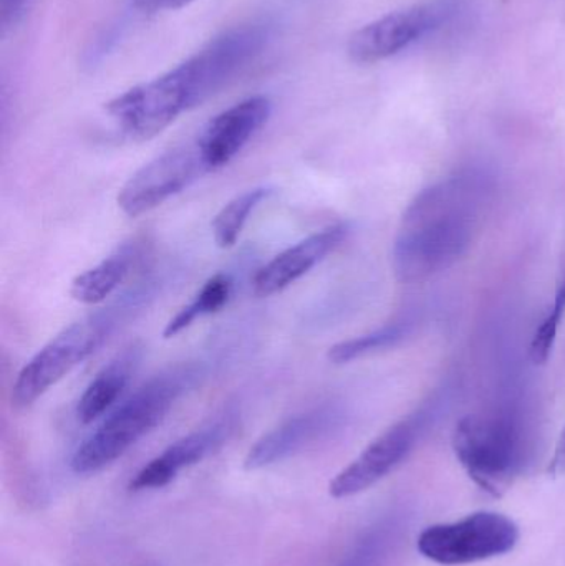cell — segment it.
<instances>
[{"instance_id": "5bb4252c", "label": "cell", "mask_w": 565, "mask_h": 566, "mask_svg": "<svg viewBox=\"0 0 565 566\" xmlns=\"http://www.w3.org/2000/svg\"><path fill=\"white\" fill-rule=\"evenodd\" d=\"M348 234L350 226L338 222L285 249L255 274L252 282L255 295L272 296L284 292L292 283L307 275L315 265L334 254L347 241Z\"/></svg>"}, {"instance_id": "603a6c76", "label": "cell", "mask_w": 565, "mask_h": 566, "mask_svg": "<svg viewBox=\"0 0 565 566\" xmlns=\"http://www.w3.org/2000/svg\"><path fill=\"white\" fill-rule=\"evenodd\" d=\"M132 2L142 12L155 13L181 9V7L191 3L192 0H132Z\"/></svg>"}, {"instance_id": "9a60e30c", "label": "cell", "mask_w": 565, "mask_h": 566, "mask_svg": "<svg viewBox=\"0 0 565 566\" xmlns=\"http://www.w3.org/2000/svg\"><path fill=\"white\" fill-rule=\"evenodd\" d=\"M139 358L142 348L138 345L128 346L92 379L76 406V416L83 424L102 418L118 401L139 365Z\"/></svg>"}, {"instance_id": "52a82bcc", "label": "cell", "mask_w": 565, "mask_h": 566, "mask_svg": "<svg viewBox=\"0 0 565 566\" xmlns=\"http://www.w3.org/2000/svg\"><path fill=\"white\" fill-rule=\"evenodd\" d=\"M189 109L188 93L175 70L128 90L106 105L119 132L133 142L155 138Z\"/></svg>"}, {"instance_id": "8fae6325", "label": "cell", "mask_w": 565, "mask_h": 566, "mask_svg": "<svg viewBox=\"0 0 565 566\" xmlns=\"http://www.w3.org/2000/svg\"><path fill=\"white\" fill-rule=\"evenodd\" d=\"M238 418L234 412L226 411L209 424L189 432L142 468L129 482V489L142 492L165 488L178 478L179 472L219 451L234 434Z\"/></svg>"}, {"instance_id": "d6986e66", "label": "cell", "mask_w": 565, "mask_h": 566, "mask_svg": "<svg viewBox=\"0 0 565 566\" xmlns=\"http://www.w3.org/2000/svg\"><path fill=\"white\" fill-rule=\"evenodd\" d=\"M232 295V281L224 274H216L209 279L205 285L201 286L195 298L182 306L163 329L165 338H172L185 332L186 328L192 325L198 318L202 316L212 315L219 312L226 303L229 302Z\"/></svg>"}, {"instance_id": "3957f363", "label": "cell", "mask_w": 565, "mask_h": 566, "mask_svg": "<svg viewBox=\"0 0 565 566\" xmlns=\"http://www.w3.org/2000/svg\"><path fill=\"white\" fill-rule=\"evenodd\" d=\"M146 295V290H132L113 305L82 316L53 336L17 375L12 386L13 406L29 408L76 366L82 365L108 342L122 322L138 312L148 298Z\"/></svg>"}, {"instance_id": "7a4b0ae2", "label": "cell", "mask_w": 565, "mask_h": 566, "mask_svg": "<svg viewBox=\"0 0 565 566\" xmlns=\"http://www.w3.org/2000/svg\"><path fill=\"white\" fill-rule=\"evenodd\" d=\"M199 375L198 366L181 363L153 376L79 446L72 458L73 471L93 474L118 461L166 418L175 402L198 382Z\"/></svg>"}, {"instance_id": "277c9868", "label": "cell", "mask_w": 565, "mask_h": 566, "mask_svg": "<svg viewBox=\"0 0 565 566\" xmlns=\"http://www.w3.org/2000/svg\"><path fill=\"white\" fill-rule=\"evenodd\" d=\"M451 442L471 481L494 497L520 478L530 454L523 422L510 412L464 416Z\"/></svg>"}, {"instance_id": "2e32d148", "label": "cell", "mask_w": 565, "mask_h": 566, "mask_svg": "<svg viewBox=\"0 0 565 566\" xmlns=\"http://www.w3.org/2000/svg\"><path fill=\"white\" fill-rule=\"evenodd\" d=\"M142 255L139 242H126L95 268L73 279L70 295L82 305H98L125 283Z\"/></svg>"}, {"instance_id": "44dd1931", "label": "cell", "mask_w": 565, "mask_h": 566, "mask_svg": "<svg viewBox=\"0 0 565 566\" xmlns=\"http://www.w3.org/2000/svg\"><path fill=\"white\" fill-rule=\"evenodd\" d=\"M565 315V258L561 265L559 277H557L556 293H554V303L551 306L546 318L541 323L540 328L534 333L531 342L530 358L534 365H544L553 353L554 343H556L557 332Z\"/></svg>"}, {"instance_id": "7c38bea8", "label": "cell", "mask_w": 565, "mask_h": 566, "mask_svg": "<svg viewBox=\"0 0 565 566\" xmlns=\"http://www.w3.org/2000/svg\"><path fill=\"white\" fill-rule=\"evenodd\" d=\"M271 113V99L268 96L255 95L215 116L196 142L209 172L229 165L264 128Z\"/></svg>"}, {"instance_id": "7402d4cb", "label": "cell", "mask_w": 565, "mask_h": 566, "mask_svg": "<svg viewBox=\"0 0 565 566\" xmlns=\"http://www.w3.org/2000/svg\"><path fill=\"white\" fill-rule=\"evenodd\" d=\"M30 0H0V22L2 29L9 30L25 15Z\"/></svg>"}, {"instance_id": "cb8c5ba5", "label": "cell", "mask_w": 565, "mask_h": 566, "mask_svg": "<svg viewBox=\"0 0 565 566\" xmlns=\"http://www.w3.org/2000/svg\"><path fill=\"white\" fill-rule=\"evenodd\" d=\"M551 471L553 474H565V429L557 442L556 452H554L553 462H551Z\"/></svg>"}, {"instance_id": "ac0fdd59", "label": "cell", "mask_w": 565, "mask_h": 566, "mask_svg": "<svg viewBox=\"0 0 565 566\" xmlns=\"http://www.w3.org/2000/svg\"><path fill=\"white\" fill-rule=\"evenodd\" d=\"M410 329V319H397V322L387 323V325L380 326L374 332L345 339V342L332 346L327 353L328 361L332 365H348V363L357 361V359L374 355V353L381 352V349L391 348V346L404 342Z\"/></svg>"}, {"instance_id": "8992f818", "label": "cell", "mask_w": 565, "mask_h": 566, "mask_svg": "<svg viewBox=\"0 0 565 566\" xmlns=\"http://www.w3.org/2000/svg\"><path fill=\"white\" fill-rule=\"evenodd\" d=\"M271 39L272 27L269 23H245L216 36L178 65L195 105H201L228 85L264 52Z\"/></svg>"}, {"instance_id": "5b68a950", "label": "cell", "mask_w": 565, "mask_h": 566, "mask_svg": "<svg viewBox=\"0 0 565 566\" xmlns=\"http://www.w3.org/2000/svg\"><path fill=\"white\" fill-rule=\"evenodd\" d=\"M520 528L506 515L477 512L457 522L431 525L421 532L418 551L438 565L477 564L514 551Z\"/></svg>"}, {"instance_id": "4fadbf2b", "label": "cell", "mask_w": 565, "mask_h": 566, "mask_svg": "<svg viewBox=\"0 0 565 566\" xmlns=\"http://www.w3.org/2000/svg\"><path fill=\"white\" fill-rule=\"evenodd\" d=\"M342 415L337 406L324 405L307 409L301 415L292 416L281 422L278 428L265 432L245 455L244 465L248 471L269 468L285 461L292 455L301 454L332 432L341 428Z\"/></svg>"}, {"instance_id": "6da1fadb", "label": "cell", "mask_w": 565, "mask_h": 566, "mask_svg": "<svg viewBox=\"0 0 565 566\" xmlns=\"http://www.w3.org/2000/svg\"><path fill=\"white\" fill-rule=\"evenodd\" d=\"M491 195L493 182L478 169L454 172L418 192L394 242L398 281L425 282L453 268L477 241Z\"/></svg>"}, {"instance_id": "30bf717a", "label": "cell", "mask_w": 565, "mask_h": 566, "mask_svg": "<svg viewBox=\"0 0 565 566\" xmlns=\"http://www.w3.org/2000/svg\"><path fill=\"white\" fill-rule=\"evenodd\" d=\"M450 12V3L433 2L388 13L350 36L348 55L360 65L384 62L438 29Z\"/></svg>"}, {"instance_id": "ba28073f", "label": "cell", "mask_w": 565, "mask_h": 566, "mask_svg": "<svg viewBox=\"0 0 565 566\" xmlns=\"http://www.w3.org/2000/svg\"><path fill=\"white\" fill-rule=\"evenodd\" d=\"M208 172L196 143L179 146L139 168L119 189L116 202L128 218H139L186 191Z\"/></svg>"}, {"instance_id": "9c48e42d", "label": "cell", "mask_w": 565, "mask_h": 566, "mask_svg": "<svg viewBox=\"0 0 565 566\" xmlns=\"http://www.w3.org/2000/svg\"><path fill=\"white\" fill-rule=\"evenodd\" d=\"M430 411L420 409L378 436L355 461L335 475L328 488L332 497H354L387 478L410 454L430 422Z\"/></svg>"}, {"instance_id": "ffe728a7", "label": "cell", "mask_w": 565, "mask_h": 566, "mask_svg": "<svg viewBox=\"0 0 565 566\" xmlns=\"http://www.w3.org/2000/svg\"><path fill=\"white\" fill-rule=\"evenodd\" d=\"M271 195L269 188H254L236 196L212 221V235L218 248L229 249L238 242L255 209Z\"/></svg>"}, {"instance_id": "e0dca14e", "label": "cell", "mask_w": 565, "mask_h": 566, "mask_svg": "<svg viewBox=\"0 0 565 566\" xmlns=\"http://www.w3.org/2000/svg\"><path fill=\"white\" fill-rule=\"evenodd\" d=\"M408 518L401 512L372 524L337 566H391L407 537Z\"/></svg>"}]
</instances>
